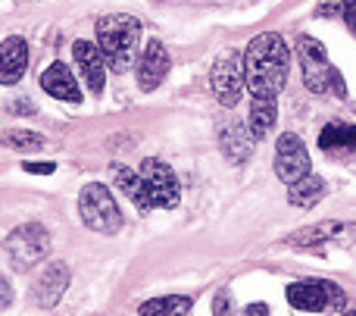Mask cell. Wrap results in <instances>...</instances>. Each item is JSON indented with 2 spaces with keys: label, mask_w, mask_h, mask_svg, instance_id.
<instances>
[{
  "label": "cell",
  "mask_w": 356,
  "mask_h": 316,
  "mask_svg": "<svg viewBox=\"0 0 356 316\" xmlns=\"http://www.w3.org/2000/svg\"><path fill=\"white\" fill-rule=\"evenodd\" d=\"M253 141H257V138H253L250 129H244L241 123H232L222 129V150H225L234 163H244L247 157H250Z\"/></svg>",
  "instance_id": "2e32d148"
},
{
  "label": "cell",
  "mask_w": 356,
  "mask_h": 316,
  "mask_svg": "<svg viewBox=\"0 0 356 316\" xmlns=\"http://www.w3.org/2000/svg\"><path fill=\"white\" fill-rule=\"evenodd\" d=\"M79 213H81V223H85L88 229L100 232V235H116V232L122 229V213H119L110 188L100 185V182H91V185L81 188Z\"/></svg>",
  "instance_id": "3957f363"
},
{
  "label": "cell",
  "mask_w": 356,
  "mask_h": 316,
  "mask_svg": "<svg viewBox=\"0 0 356 316\" xmlns=\"http://www.w3.org/2000/svg\"><path fill=\"white\" fill-rule=\"evenodd\" d=\"M6 254H10L13 267H16L19 273L38 267V263L50 254L47 229H44L41 223H25V226H19V229H13L10 235H6Z\"/></svg>",
  "instance_id": "277c9868"
},
{
  "label": "cell",
  "mask_w": 356,
  "mask_h": 316,
  "mask_svg": "<svg viewBox=\"0 0 356 316\" xmlns=\"http://www.w3.org/2000/svg\"><path fill=\"white\" fill-rule=\"evenodd\" d=\"M194 301L184 298V294H166V298H154V301H144L138 307L141 316H184L191 310Z\"/></svg>",
  "instance_id": "d6986e66"
},
{
  "label": "cell",
  "mask_w": 356,
  "mask_h": 316,
  "mask_svg": "<svg viewBox=\"0 0 356 316\" xmlns=\"http://www.w3.org/2000/svg\"><path fill=\"white\" fill-rule=\"evenodd\" d=\"M288 69H291V54H288V44L282 41V35L263 31V35H257L247 44L244 79L253 97L275 100V94L288 81Z\"/></svg>",
  "instance_id": "6da1fadb"
},
{
  "label": "cell",
  "mask_w": 356,
  "mask_h": 316,
  "mask_svg": "<svg viewBox=\"0 0 356 316\" xmlns=\"http://www.w3.org/2000/svg\"><path fill=\"white\" fill-rule=\"evenodd\" d=\"M22 169H25V173H35V175H50L56 166H54V163H31V160H25Z\"/></svg>",
  "instance_id": "cb8c5ba5"
},
{
  "label": "cell",
  "mask_w": 356,
  "mask_h": 316,
  "mask_svg": "<svg viewBox=\"0 0 356 316\" xmlns=\"http://www.w3.org/2000/svg\"><path fill=\"white\" fill-rule=\"evenodd\" d=\"M66 285H69V267L60 260H54L47 269H44L41 279H38V301H41L44 307H56V301L63 298Z\"/></svg>",
  "instance_id": "9a60e30c"
},
{
  "label": "cell",
  "mask_w": 356,
  "mask_h": 316,
  "mask_svg": "<svg viewBox=\"0 0 356 316\" xmlns=\"http://www.w3.org/2000/svg\"><path fill=\"white\" fill-rule=\"evenodd\" d=\"M97 47L113 72H129L141 47V22L125 13H110L97 22Z\"/></svg>",
  "instance_id": "7a4b0ae2"
},
{
  "label": "cell",
  "mask_w": 356,
  "mask_h": 316,
  "mask_svg": "<svg viewBox=\"0 0 356 316\" xmlns=\"http://www.w3.org/2000/svg\"><path fill=\"white\" fill-rule=\"evenodd\" d=\"M29 66V44L19 35H10L0 44V85H16Z\"/></svg>",
  "instance_id": "7c38bea8"
},
{
  "label": "cell",
  "mask_w": 356,
  "mask_h": 316,
  "mask_svg": "<svg viewBox=\"0 0 356 316\" xmlns=\"http://www.w3.org/2000/svg\"><path fill=\"white\" fill-rule=\"evenodd\" d=\"M341 226L338 223H322V226H309V229L297 232V235H291V244H297V248H316V244L328 242V238L338 232Z\"/></svg>",
  "instance_id": "44dd1931"
},
{
  "label": "cell",
  "mask_w": 356,
  "mask_h": 316,
  "mask_svg": "<svg viewBox=\"0 0 356 316\" xmlns=\"http://www.w3.org/2000/svg\"><path fill=\"white\" fill-rule=\"evenodd\" d=\"M6 144H10L13 150H41L44 148V138L38 135V132L19 129V132H10V135H6Z\"/></svg>",
  "instance_id": "7402d4cb"
},
{
  "label": "cell",
  "mask_w": 356,
  "mask_h": 316,
  "mask_svg": "<svg viewBox=\"0 0 356 316\" xmlns=\"http://www.w3.org/2000/svg\"><path fill=\"white\" fill-rule=\"evenodd\" d=\"M209 85H213V94L222 106H234L241 100V91H244L247 79H244V56L238 50H225V54L216 56L213 72H209Z\"/></svg>",
  "instance_id": "5b68a950"
},
{
  "label": "cell",
  "mask_w": 356,
  "mask_h": 316,
  "mask_svg": "<svg viewBox=\"0 0 356 316\" xmlns=\"http://www.w3.org/2000/svg\"><path fill=\"white\" fill-rule=\"evenodd\" d=\"M116 185H119V191H122L125 198H129L141 213L154 210V200H150L147 185H144L141 173H131V169H116Z\"/></svg>",
  "instance_id": "e0dca14e"
},
{
  "label": "cell",
  "mask_w": 356,
  "mask_h": 316,
  "mask_svg": "<svg viewBox=\"0 0 356 316\" xmlns=\"http://www.w3.org/2000/svg\"><path fill=\"white\" fill-rule=\"evenodd\" d=\"M341 3H344V0H322V3H319V16H338Z\"/></svg>",
  "instance_id": "d4e9b609"
},
{
  "label": "cell",
  "mask_w": 356,
  "mask_h": 316,
  "mask_svg": "<svg viewBox=\"0 0 356 316\" xmlns=\"http://www.w3.org/2000/svg\"><path fill=\"white\" fill-rule=\"evenodd\" d=\"M309 166H313V160H309L307 144H303L297 135L284 132L275 144V175L282 182H288V185H294V182L307 179Z\"/></svg>",
  "instance_id": "52a82bcc"
},
{
  "label": "cell",
  "mask_w": 356,
  "mask_h": 316,
  "mask_svg": "<svg viewBox=\"0 0 356 316\" xmlns=\"http://www.w3.org/2000/svg\"><path fill=\"white\" fill-rule=\"evenodd\" d=\"M297 60L303 66V85L309 88L313 94H325L332 88V75L334 69L328 66V56H325V47H322L316 38L303 35L297 41Z\"/></svg>",
  "instance_id": "8992f818"
},
{
  "label": "cell",
  "mask_w": 356,
  "mask_h": 316,
  "mask_svg": "<svg viewBox=\"0 0 356 316\" xmlns=\"http://www.w3.org/2000/svg\"><path fill=\"white\" fill-rule=\"evenodd\" d=\"M322 194H325V182L316 179V175H307V179H300V182H294V185H291L288 200L294 207H313Z\"/></svg>",
  "instance_id": "ffe728a7"
},
{
  "label": "cell",
  "mask_w": 356,
  "mask_h": 316,
  "mask_svg": "<svg viewBox=\"0 0 356 316\" xmlns=\"http://www.w3.org/2000/svg\"><path fill=\"white\" fill-rule=\"evenodd\" d=\"M141 179H144V185H147V194H150V200H154V207H163V210L178 207V200H181V188H178L175 173L163 160H154V157L144 160Z\"/></svg>",
  "instance_id": "ba28073f"
},
{
  "label": "cell",
  "mask_w": 356,
  "mask_h": 316,
  "mask_svg": "<svg viewBox=\"0 0 356 316\" xmlns=\"http://www.w3.org/2000/svg\"><path fill=\"white\" fill-rule=\"evenodd\" d=\"M344 316H356V310H347V313H344Z\"/></svg>",
  "instance_id": "f546056e"
},
{
  "label": "cell",
  "mask_w": 356,
  "mask_h": 316,
  "mask_svg": "<svg viewBox=\"0 0 356 316\" xmlns=\"http://www.w3.org/2000/svg\"><path fill=\"white\" fill-rule=\"evenodd\" d=\"M213 313H216V316H228V292H219V294H216Z\"/></svg>",
  "instance_id": "484cf974"
},
{
  "label": "cell",
  "mask_w": 356,
  "mask_h": 316,
  "mask_svg": "<svg viewBox=\"0 0 356 316\" xmlns=\"http://www.w3.org/2000/svg\"><path fill=\"white\" fill-rule=\"evenodd\" d=\"M341 16L350 25V31H356V0H344V3H341Z\"/></svg>",
  "instance_id": "603a6c76"
},
{
  "label": "cell",
  "mask_w": 356,
  "mask_h": 316,
  "mask_svg": "<svg viewBox=\"0 0 356 316\" xmlns=\"http://www.w3.org/2000/svg\"><path fill=\"white\" fill-rule=\"evenodd\" d=\"M169 66H172L169 50L163 47L160 41H150L147 47H144L141 60H138V85H141L144 91H154V88L163 85V79L169 75Z\"/></svg>",
  "instance_id": "30bf717a"
},
{
  "label": "cell",
  "mask_w": 356,
  "mask_h": 316,
  "mask_svg": "<svg viewBox=\"0 0 356 316\" xmlns=\"http://www.w3.org/2000/svg\"><path fill=\"white\" fill-rule=\"evenodd\" d=\"M319 148L332 157H350L356 154V125L347 123H328L319 132Z\"/></svg>",
  "instance_id": "5bb4252c"
},
{
  "label": "cell",
  "mask_w": 356,
  "mask_h": 316,
  "mask_svg": "<svg viewBox=\"0 0 356 316\" xmlns=\"http://www.w3.org/2000/svg\"><path fill=\"white\" fill-rule=\"evenodd\" d=\"M72 60H75V66H79L81 79L88 81V88H91L94 94L104 91L106 60H104V54H100L97 44H91V41H75V44H72Z\"/></svg>",
  "instance_id": "9c48e42d"
},
{
  "label": "cell",
  "mask_w": 356,
  "mask_h": 316,
  "mask_svg": "<svg viewBox=\"0 0 356 316\" xmlns=\"http://www.w3.org/2000/svg\"><path fill=\"white\" fill-rule=\"evenodd\" d=\"M275 100H269V97H253V104H250V135L257 138H266L272 132V125H275Z\"/></svg>",
  "instance_id": "ac0fdd59"
},
{
  "label": "cell",
  "mask_w": 356,
  "mask_h": 316,
  "mask_svg": "<svg viewBox=\"0 0 356 316\" xmlns=\"http://www.w3.org/2000/svg\"><path fill=\"white\" fill-rule=\"evenodd\" d=\"M247 316H269V307L266 304H250L247 307Z\"/></svg>",
  "instance_id": "83f0119b"
},
{
  "label": "cell",
  "mask_w": 356,
  "mask_h": 316,
  "mask_svg": "<svg viewBox=\"0 0 356 316\" xmlns=\"http://www.w3.org/2000/svg\"><path fill=\"white\" fill-rule=\"evenodd\" d=\"M16 113L29 116V113H35V104H29V100H19V104H16Z\"/></svg>",
  "instance_id": "f1b7e54d"
},
{
  "label": "cell",
  "mask_w": 356,
  "mask_h": 316,
  "mask_svg": "<svg viewBox=\"0 0 356 316\" xmlns=\"http://www.w3.org/2000/svg\"><path fill=\"white\" fill-rule=\"evenodd\" d=\"M288 304L303 313L328 310V282H319V279L294 282V285H288Z\"/></svg>",
  "instance_id": "8fae6325"
},
{
  "label": "cell",
  "mask_w": 356,
  "mask_h": 316,
  "mask_svg": "<svg viewBox=\"0 0 356 316\" xmlns=\"http://www.w3.org/2000/svg\"><path fill=\"white\" fill-rule=\"evenodd\" d=\"M41 88L56 100H69V104H79L81 100V88L75 81V75L69 72L66 63H50L41 75Z\"/></svg>",
  "instance_id": "4fadbf2b"
},
{
  "label": "cell",
  "mask_w": 356,
  "mask_h": 316,
  "mask_svg": "<svg viewBox=\"0 0 356 316\" xmlns=\"http://www.w3.org/2000/svg\"><path fill=\"white\" fill-rule=\"evenodd\" d=\"M10 301H13V288L6 285V279L0 276V310H3V307L10 304Z\"/></svg>",
  "instance_id": "4316f807"
}]
</instances>
